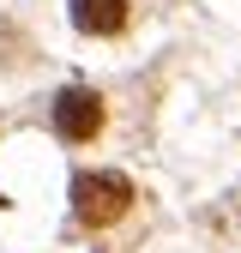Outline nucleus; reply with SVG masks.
Here are the masks:
<instances>
[{"label": "nucleus", "instance_id": "3", "mask_svg": "<svg viewBox=\"0 0 241 253\" xmlns=\"http://www.w3.org/2000/svg\"><path fill=\"white\" fill-rule=\"evenodd\" d=\"M73 24L90 37H109V30L127 24V0H73Z\"/></svg>", "mask_w": 241, "mask_h": 253}, {"label": "nucleus", "instance_id": "2", "mask_svg": "<svg viewBox=\"0 0 241 253\" xmlns=\"http://www.w3.org/2000/svg\"><path fill=\"white\" fill-rule=\"evenodd\" d=\"M103 126V103L90 90H60L54 97V133L60 139H90Z\"/></svg>", "mask_w": 241, "mask_h": 253}, {"label": "nucleus", "instance_id": "1", "mask_svg": "<svg viewBox=\"0 0 241 253\" xmlns=\"http://www.w3.org/2000/svg\"><path fill=\"white\" fill-rule=\"evenodd\" d=\"M127 205H133V187L120 181V175H79V181H73V211L84 217L90 229L115 223Z\"/></svg>", "mask_w": 241, "mask_h": 253}]
</instances>
